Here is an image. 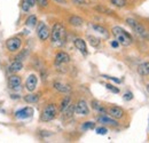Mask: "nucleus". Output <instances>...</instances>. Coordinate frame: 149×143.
<instances>
[{"mask_svg": "<svg viewBox=\"0 0 149 143\" xmlns=\"http://www.w3.org/2000/svg\"><path fill=\"white\" fill-rule=\"evenodd\" d=\"M26 54H28V51H24V53L22 52V53L19 54V55H17V56H16V60H19V61H22V60H24V57L26 56Z\"/></svg>", "mask_w": 149, "mask_h": 143, "instance_id": "obj_34", "label": "nucleus"}, {"mask_svg": "<svg viewBox=\"0 0 149 143\" xmlns=\"http://www.w3.org/2000/svg\"><path fill=\"white\" fill-rule=\"evenodd\" d=\"M25 24H26V26H29V28H33V26H36V24H37V17H36L35 15L29 16V17L26 18Z\"/></svg>", "mask_w": 149, "mask_h": 143, "instance_id": "obj_22", "label": "nucleus"}, {"mask_svg": "<svg viewBox=\"0 0 149 143\" xmlns=\"http://www.w3.org/2000/svg\"><path fill=\"white\" fill-rule=\"evenodd\" d=\"M37 33L40 40H47L49 37V29L44 22H40L37 28Z\"/></svg>", "mask_w": 149, "mask_h": 143, "instance_id": "obj_7", "label": "nucleus"}, {"mask_svg": "<svg viewBox=\"0 0 149 143\" xmlns=\"http://www.w3.org/2000/svg\"><path fill=\"white\" fill-rule=\"evenodd\" d=\"M111 31H112L113 37L116 38V40H117L120 45H123V46H130L131 44H132V38H131V36L126 31H124L122 28H119V26H113Z\"/></svg>", "mask_w": 149, "mask_h": 143, "instance_id": "obj_2", "label": "nucleus"}, {"mask_svg": "<svg viewBox=\"0 0 149 143\" xmlns=\"http://www.w3.org/2000/svg\"><path fill=\"white\" fill-rule=\"evenodd\" d=\"M37 84H38L37 77L35 74H30L28 77L26 81H25V87H26V90H29V92H33V90H36V87H37Z\"/></svg>", "mask_w": 149, "mask_h": 143, "instance_id": "obj_10", "label": "nucleus"}, {"mask_svg": "<svg viewBox=\"0 0 149 143\" xmlns=\"http://www.w3.org/2000/svg\"><path fill=\"white\" fill-rule=\"evenodd\" d=\"M74 112L79 116H87L90 113V109H88L86 101H84V100L78 101V103L74 107Z\"/></svg>", "mask_w": 149, "mask_h": 143, "instance_id": "obj_6", "label": "nucleus"}, {"mask_svg": "<svg viewBox=\"0 0 149 143\" xmlns=\"http://www.w3.org/2000/svg\"><path fill=\"white\" fill-rule=\"evenodd\" d=\"M138 73L140 76H148L149 74V62H145L139 65L138 68Z\"/></svg>", "mask_w": 149, "mask_h": 143, "instance_id": "obj_17", "label": "nucleus"}, {"mask_svg": "<svg viewBox=\"0 0 149 143\" xmlns=\"http://www.w3.org/2000/svg\"><path fill=\"white\" fill-rule=\"evenodd\" d=\"M74 46H76V48L80 52V53L83 54V55H87V48H86V44H85V41L83 40V39H80V38H77L76 40H74Z\"/></svg>", "mask_w": 149, "mask_h": 143, "instance_id": "obj_13", "label": "nucleus"}, {"mask_svg": "<svg viewBox=\"0 0 149 143\" xmlns=\"http://www.w3.org/2000/svg\"><path fill=\"white\" fill-rule=\"evenodd\" d=\"M21 84H22V80H21V77L17 74H12L9 78H8V85L10 88L13 90H19L21 87Z\"/></svg>", "mask_w": 149, "mask_h": 143, "instance_id": "obj_9", "label": "nucleus"}, {"mask_svg": "<svg viewBox=\"0 0 149 143\" xmlns=\"http://www.w3.org/2000/svg\"><path fill=\"white\" fill-rule=\"evenodd\" d=\"M24 101H25L26 103H30V104L37 103L38 101H39V95H38V94H33V93L28 94V95L24 96Z\"/></svg>", "mask_w": 149, "mask_h": 143, "instance_id": "obj_18", "label": "nucleus"}, {"mask_svg": "<svg viewBox=\"0 0 149 143\" xmlns=\"http://www.w3.org/2000/svg\"><path fill=\"white\" fill-rule=\"evenodd\" d=\"M126 23L133 29V31H134L135 33H138V35H140V36H142V37L147 36L146 29H145L141 24H139L135 19H133V18H127V19H126Z\"/></svg>", "mask_w": 149, "mask_h": 143, "instance_id": "obj_4", "label": "nucleus"}, {"mask_svg": "<svg viewBox=\"0 0 149 143\" xmlns=\"http://www.w3.org/2000/svg\"><path fill=\"white\" fill-rule=\"evenodd\" d=\"M51 39H52V42L56 46H62L64 44V41H65V29L60 23H56L53 25Z\"/></svg>", "mask_w": 149, "mask_h": 143, "instance_id": "obj_1", "label": "nucleus"}, {"mask_svg": "<svg viewBox=\"0 0 149 143\" xmlns=\"http://www.w3.org/2000/svg\"><path fill=\"white\" fill-rule=\"evenodd\" d=\"M57 2H60V3H65V0H55Z\"/></svg>", "mask_w": 149, "mask_h": 143, "instance_id": "obj_39", "label": "nucleus"}, {"mask_svg": "<svg viewBox=\"0 0 149 143\" xmlns=\"http://www.w3.org/2000/svg\"><path fill=\"white\" fill-rule=\"evenodd\" d=\"M70 61V56L64 52H60V53L56 54L55 56V64L58 65V64H64V63H68Z\"/></svg>", "mask_w": 149, "mask_h": 143, "instance_id": "obj_11", "label": "nucleus"}, {"mask_svg": "<svg viewBox=\"0 0 149 143\" xmlns=\"http://www.w3.org/2000/svg\"><path fill=\"white\" fill-rule=\"evenodd\" d=\"M102 77H104V78H107V79H110V80L115 81V83H117V84H119V83H120V80H119V79L113 78V77H110V76H102Z\"/></svg>", "mask_w": 149, "mask_h": 143, "instance_id": "obj_35", "label": "nucleus"}, {"mask_svg": "<svg viewBox=\"0 0 149 143\" xmlns=\"http://www.w3.org/2000/svg\"><path fill=\"white\" fill-rule=\"evenodd\" d=\"M107 128H104V127H99V128H96V133L97 134H100V135H106L107 134Z\"/></svg>", "mask_w": 149, "mask_h": 143, "instance_id": "obj_30", "label": "nucleus"}, {"mask_svg": "<svg viewBox=\"0 0 149 143\" xmlns=\"http://www.w3.org/2000/svg\"><path fill=\"white\" fill-rule=\"evenodd\" d=\"M72 1H74V3H76V5H87L86 0H72Z\"/></svg>", "mask_w": 149, "mask_h": 143, "instance_id": "obj_36", "label": "nucleus"}, {"mask_svg": "<svg viewBox=\"0 0 149 143\" xmlns=\"http://www.w3.org/2000/svg\"><path fill=\"white\" fill-rule=\"evenodd\" d=\"M53 86H54V88H55L57 92H60V93L69 94V93L71 92V87H70V86H68V85H65V84H62V83H58V81H55V83L53 84Z\"/></svg>", "mask_w": 149, "mask_h": 143, "instance_id": "obj_14", "label": "nucleus"}, {"mask_svg": "<svg viewBox=\"0 0 149 143\" xmlns=\"http://www.w3.org/2000/svg\"><path fill=\"white\" fill-rule=\"evenodd\" d=\"M147 90H148V92H149V84H148V85H147Z\"/></svg>", "mask_w": 149, "mask_h": 143, "instance_id": "obj_40", "label": "nucleus"}, {"mask_svg": "<svg viewBox=\"0 0 149 143\" xmlns=\"http://www.w3.org/2000/svg\"><path fill=\"white\" fill-rule=\"evenodd\" d=\"M97 120H99V123H101V124H106V125H112V126H116L118 123L115 120V119H112V118H109V117H107V116H102V117H99L97 118Z\"/></svg>", "mask_w": 149, "mask_h": 143, "instance_id": "obj_16", "label": "nucleus"}, {"mask_svg": "<svg viewBox=\"0 0 149 143\" xmlns=\"http://www.w3.org/2000/svg\"><path fill=\"white\" fill-rule=\"evenodd\" d=\"M108 112H109L110 117L115 118V119H120V118H122V117L124 116V111H123V110H122L120 108H118V107H111V108H109Z\"/></svg>", "mask_w": 149, "mask_h": 143, "instance_id": "obj_12", "label": "nucleus"}, {"mask_svg": "<svg viewBox=\"0 0 149 143\" xmlns=\"http://www.w3.org/2000/svg\"><path fill=\"white\" fill-rule=\"evenodd\" d=\"M118 45H119V42H118L117 40H115V41H112L111 42V46L113 47V48H117V47H118Z\"/></svg>", "mask_w": 149, "mask_h": 143, "instance_id": "obj_38", "label": "nucleus"}, {"mask_svg": "<svg viewBox=\"0 0 149 143\" xmlns=\"http://www.w3.org/2000/svg\"><path fill=\"white\" fill-rule=\"evenodd\" d=\"M92 107H93V109H95L96 111H99V112H101V113H106V112H107V110L102 107L101 103L97 102V101H93V102H92Z\"/></svg>", "mask_w": 149, "mask_h": 143, "instance_id": "obj_24", "label": "nucleus"}, {"mask_svg": "<svg viewBox=\"0 0 149 143\" xmlns=\"http://www.w3.org/2000/svg\"><path fill=\"white\" fill-rule=\"evenodd\" d=\"M32 115H33V109L26 107V108L21 109L19 111H16L15 117L19 118V119H26V118H30Z\"/></svg>", "mask_w": 149, "mask_h": 143, "instance_id": "obj_8", "label": "nucleus"}, {"mask_svg": "<svg viewBox=\"0 0 149 143\" xmlns=\"http://www.w3.org/2000/svg\"><path fill=\"white\" fill-rule=\"evenodd\" d=\"M93 29L95 30V31H97L99 33H101L102 36L108 37V31H107L103 26H101V25H93Z\"/></svg>", "mask_w": 149, "mask_h": 143, "instance_id": "obj_25", "label": "nucleus"}, {"mask_svg": "<svg viewBox=\"0 0 149 143\" xmlns=\"http://www.w3.org/2000/svg\"><path fill=\"white\" fill-rule=\"evenodd\" d=\"M112 5L117 6V7H124L126 5V1L125 0H110Z\"/></svg>", "mask_w": 149, "mask_h": 143, "instance_id": "obj_26", "label": "nucleus"}, {"mask_svg": "<svg viewBox=\"0 0 149 143\" xmlns=\"http://www.w3.org/2000/svg\"><path fill=\"white\" fill-rule=\"evenodd\" d=\"M63 112V117L65 118V119H68V118H70L72 115H74V107L70 103V106L67 108L64 111H62Z\"/></svg>", "mask_w": 149, "mask_h": 143, "instance_id": "obj_20", "label": "nucleus"}, {"mask_svg": "<svg viewBox=\"0 0 149 143\" xmlns=\"http://www.w3.org/2000/svg\"><path fill=\"white\" fill-rule=\"evenodd\" d=\"M22 69H23V62L19 61V60H15L10 64V67H9V71L12 72V73H16V72L21 71Z\"/></svg>", "mask_w": 149, "mask_h": 143, "instance_id": "obj_15", "label": "nucleus"}, {"mask_svg": "<svg viewBox=\"0 0 149 143\" xmlns=\"http://www.w3.org/2000/svg\"><path fill=\"white\" fill-rule=\"evenodd\" d=\"M95 9H96V10H99L100 13H103V14H111V13H112L110 9H108V8H104V7H102V6L95 7Z\"/></svg>", "mask_w": 149, "mask_h": 143, "instance_id": "obj_27", "label": "nucleus"}, {"mask_svg": "<svg viewBox=\"0 0 149 143\" xmlns=\"http://www.w3.org/2000/svg\"><path fill=\"white\" fill-rule=\"evenodd\" d=\"M28 1V3L30 5V7H33L35 5H36V0H26Z\"/></svg>", "mask_w": 149, "mask_h": 143, "instance_id": "obj_37", "label": "nucleus"}, {"mask_svg": "<svg viewBox=\"0 0 149 143\" xmlns=\"http://www.w3.org/2000/svg\"><path fill=\"white\" fill-rule=\"evenodd\" d=\"M106 87H107V88H108L109 90H111L112 93H119V90H118L117 87L112 86L111 84H106Z\"/></svg>", "mask_w": 149, "mask_h": 143, "instance_id": "obj_29", "label": "nucleus"}, {"mask_svg": "<svg viewBox=\"0 0 149 143\" xmlns=\"http://www.w3.org/2000/svg\"><path fill=\"white\" fill-rule=\"evenodd\" d=\"M21 44H22L21 39L17 38V37H14V38H9V39L6 41V47H7V49H8L9 52L14 53V52H16V51L19 49Z\"/></svg>", "mask_w": 149, "mask_h": 143, "instance_id": "obj_5", "label": "nucleus"}, {"mask_svg": "<svg viewBox=\"0 0 149 143\" xmlns=\"http://www.w3.org/2000/svg\"><path fill=\"white\" fill-rule=\"evenodd\" d=\"M69 23L74 26H81L83 23H84V19L79 16H71L69 18Z\"/></svg>", "mask_w": 149, "mask_h": 143, "instance_id": "obj_19", "label": "nucleus"}, {"mask_svg": "<svg viewBox=\"0 0 149 143\" xmlns=\"http://www.w3.org/2000/svg\"><path fill=\"white\" fill-rule=\"evenodd\" d=\"M22 9H23L24 12H29V9H30V5L28 3V1H26V0H24V1H23V5H22Z\"/></svg>", "mask_w": 149, "mask_h": 143, "instance_id": "obj_32", "label": "nucleus"}, {"mask_svg": "<svg viewBox=\"0 0 149 143\" xmlns=\"http://www.w3.org/2000/svg\"><path fill=\"white\" fill-rule=\"evenodd\" d=\"M87 40H88L90 45L93 46V47H97L100 45V39L94 36H87Z\"/></svg>", "mask_w": 149, "mask_h": 143, "instance_id": "obj_23", "label": "nucleus"}, {"mask_svg": "<svg viewBox=\"0 0 149 143\" xmlns=\"http://www.w3.org/2000/svg\"><path fill=\"white\" fill-rule=\"evenodd\" d=\"M56 112H57V110H56L55 106L54 104H48L47 107H45V109L42 110V112L40 115V120L45 121V123L53 120L56 117Z\"/></svg>", "mask_w": 149, "mask_h": 143, "instance_id": "obj_3", "label": "nucleus"}, {"mask_svg": "<svg viewBox=\"0 0 149 143\" xmlns=\"http://www.w3.org/2000/svg\"><path fill=\"white\" fill-rule=\"evenodd\" d=\"M70 103H71V97H70V96H65V97L63 99V101L61 102L60 110H61V111H64L67 108L70 106Z\"/></svg>", "mask_w": 149, "mask_h": 143, "instance_id": "obj_21", "label": "nucleus"}, {"mask_svg": "<svg viewBox=\"0 0 149 143\" xmlns=\"http://www.w3.org/2000/svg\"><path fill=\"white\" fill-rule=\"evenodd\" d=\"M123 99H124L125 101H131V100L133 99V94H132L131 92H126V93L124 94V96H123Z\"/></svg>", "mask_w": 149, "mask_h": 143, "instance_id": "obj_31", "label": "nucleus"}, {"mask_svg": "<svg viewBox=\"0 0 149 143\" xmlns=\"http://www.w3.org/2000/svg\"><path fill=\"white\" fill-rule=\"evenodd\" d=\"M94 126H95V124L93 121H86L83 125V129H92V128H94Z\"/></svg>", "mask_w": 149, "mask_h": 143, "instance_id": "obj_28", "label": "nucleus"}, {"mask_svg": "<svg viewBox=\"0 0 149 143\" xmlns=\"http://www.w3.org/2000/svg\"><path fill=\"white\" fill-rule=\"evenodd\" d=\"M36 2L41 7H46L48 5V0H36Z\"/></svg>", "mask_w": 149, "mask_h": 143, "instance_id": "obj_33", "label": "nucleus"}]
</instances>
